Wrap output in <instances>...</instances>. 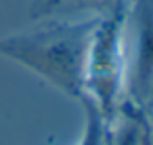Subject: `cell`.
<instances>
[{"instance_id": "cell-1", "label": "cell", "mask_w": 153, "mask_h": 145, "mask_svg": "<svg viewBox=\"0 0 153 145\" xmlns=\"http://www.w3.org/2000/svg\"><path fill=\"white\" fill-rule=\"evenodd\" d=\"M100 18L57 22L0 39V55L75 100L85 96L86 59Z\"/></svg>"}, {"instance_id": "cell-2", "label": "cell", "mask_w": 153, "mask_h": 145, "mask_svg": "<svg viewBox=\"0 0 153 145\" xmlns=\"http://www.w3.org/2000/svg\"><path fill=\"white\" fill-rule=\"evenodd\" d=\"M124 20H126L124 10L98 20L86 59L85 96H88L98 106L106 120L114 116L126 72Z\"/></svg>"}, {"instance_id": "cell-3", "label": "cell", "mask_w": 153, "mask_h": 145, "mask_svg": "<svg viewBox=\"0 0 153 145\" xmlns=\"http://www.w3.org/2000/svg\"><path fill=\"white\" fill-rule=\"evenodd\" d=\"M135 41L131 51L130 88L137 102H145L153 92V0L134 2Z\"/></svg>"}, {"instance_id": "cell-4", "label": "cell", "mask_w": 153, "mask_h": 145, "mask_svg": "<svg viewBox=\"0 0 153 145\" xmlns=\"http://www.w3.org/2000/svg\"><path fill=\"white\" fill-rule=\"evenodd\" d=\"M126 8V0H36L32 8L33 18L57 14H96V18H108Z\"/></svg>"}, {"instance_id": "cell-5", "label": "cell", "mask_w": 153, "mask_h": 145, "mask_svg": "<svg viewBox=\"0 0 153 145\" xmlns=\"http://www.w3.org/2000/svg\"><path fill=\"white\" fill-rule=\"evenodd\" d=\"M79 102L85 106V112H86V129H85V137H82L81 145H104V133H106L104 114L100 112L98 106L88 96H82Z\"/></svg>"}]
</instances>
